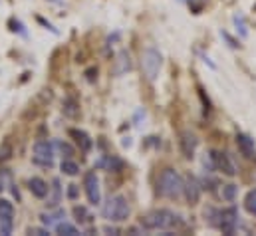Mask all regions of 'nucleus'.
I'll return each instance as SVG.
<instances>
[{
  "instance_id": "f257e3e1",
  "label": "nucleus",
  "mask_w": 256,
  "mask_h": 236,
  "mask_svg": "<svg viewBox=\"0 0 256 236\" xmlns=\"http://www.w3.org/2000/svg\"><path fill=\"white\" fill-rule=\"evenodd\" d=\"M183 216L179 212H173L169 208H157L143 216L141 226L145 230H175L183 226Z\"/></svg>"
},
{
  "instance_id": "f03ea898",
  "label": "nucleus",
  "mask_w": 256,
  "mask_h": 236,
  "mask_svg": "<svg viewBox=\"0 0 256 236\" xmlns=\"http://www.w3.org/2000/svg\"><path fill=\"white\" fill-rule=\"evenodd\" d=\"M157 192L165 198H179L183 194V177L175 169H165L157 180Z\"/></svg>"
},
{
  "instance_id": "7ed1b4c3",
  "label": "nucleus",
  "mask_w": 256,
  "mask_h": 236,
  "mask_svg": "<svg viewBox=\"0 0 256 236\" xmlns=\"http://www.w3.org/2000/svg\"><path fill=\"white\" fill-rule=\"evenodd\" d=\"M104 218L110 220V222H124L129 218V202L124 194H116V196H110L108 202L104 204Z\"/></svg>"
},
{
  "instance_id": "20e7f679",
  "label": "nucleus",
  "mask_w": 256,
  "mask_h": 236,
  "mask_svg": "<svg viewBox=\"0 0 256 236\" xmlns=\"http://www.w3.org/2000/svg\"><path fill=\"white\" fill-rule=\"evenodd\" d=\"M161 66H163V56L159 50L155 48H145L141 52V70H143V76L149 80V82H155L159 78V72H161Z\"/></svg>"
},
{
  "instance_id": "39448f33",
  "label": "nucleus",
  "mask_w": 256,
  "mask_h": 236,
  "mask_svg": "<svg viewBox=\"0 0 256 236\" xmlns=\"http://www.w3.org/2000/svg\"><path fill=\"white\" fill-rule=\"evenodd\" d=\"M32 161L40 167H54L56 163V151H54V143H50L48 139H40L34 143V149H32Z\"/></svg>"
},
{
  "instance_id": "423d86ee",
  "label": "nucleus",
  "mask_w": 256,
  "mask_h": 236,
  "mask_svg": "<svg viewBox=\"0 0 256 236\" xmlns=\"http://www.w3.org/2000/svg\"><path fill=\"white\" fill-rule=\"evenodd\" d=\"M216 218H218L216 226L222 230V234H234L236 232V226H238V210L234 206L216 212Z\"/></svg>"
},
{
  "instance_id": "0eeeda50",
  "label": "nucleus",
  "mask_w": 256,
  "mask_h": 236,
  "mask_svg": "<svg viewBox=\"0 0 256 236\" xmlns=\"http://www.w3.org/2000/svg\"><path fill=\"white\" fill-rule=\"evenodd\" d=\"M84 188H86V194H88V200L90 204L98 206L102 202V188H100V178L94 171L86 173L84 177Z\"/></svg>"
},
{
  "instance_id": "6e6552de",
  "label": "nucleus",
  "mask_w": 256,
  "mask_h": 236,
  "mask_svg": "<svg viewBox=\"0 0 256 236\" xmlns=\"http://www.w3.org/2000/svg\"><path fill=\"white\" fill-rule=\"evenodd\" d=\"M212 155H214V167H216L220 173H224L226 177H234V175L238 173V169H236L232 157H230L226 151H212Z\"/></svg>"
},
{
  "instance_id": "1a4fd4ad",
  "label": "nucleus",
  "mask_w": 256,
  "mask_h": 236,
  "mask_svg": "<svg viewBox=\"0 0 256 236\" xmlns=\"http://www.w3.org/2000/svg\"><path fill=\"white\" fill-rule=\"evenodd\" d=\"M183 194L187 196L189 204H196L198 198H200V184H198V180L192 177V175L183 178Z\"/></svg>"
},
{
  "instance_id": "9d476101",
  "label": "nucleus",
  "mask_w": 256,
  "mask_h": 236,
  "mask_svg": "<svg viewBox=\"0 0 256 236\" xmlns=\"http://www.w3.org/2000/svg\"><path fill=\"white\" fill-rule=\"evenodd\" d=\"M179 143H181V151H183V155H185L187 159H192L194 149H196V145H198L196 135H194V133H191V131H183V133H181Z\"/></svg>"
},
{
  "instance_id": "9b49d317",
  "label": "nucleus",
  "mask_w": 256,
  "mask_h": 236,
  "mask_svg": "<svg viewBox=\"0 0 256 236\" xmlns=\"http://www.w3.org/2000/svg\"><path fill=\"white\" fill-rule=\"evenodd\" d=\"M70 137L74 139V143H76L84 153H90V151H92L94 141H92V137H90L84 129H70Z\"/></svg>"
},
{
  "instance_id": "f8f14e48",
  "label": "nucleus",
  "mask_w": 256,
  "mask_h": 236,
  "mask_svg": "<svg viewBox=\"0 0 256 236\" xmlns=\"http://www.w3.org/2000/svg\"><path fill=\"white\" fill-rule=\"evenodd\" d=\"M44 198H46V206H48V208H56V206L62 202L60 178H54V180H52V186H48V194H46Z\"/></svg>"
},
{
  "instance_id": "ddd939ff",
  "label": "nucleus",
  "mask_w": 256,
  "mask_h": 236,
  "mask_svg": "<svg viewBox=\"0 0 256 236\" xmlns=\"http://www.w3.org/2000/svg\"><path fill=\"white\" fill-rule=\"evenodd\" d=\"M66 218V210L64 208H48V212H42L40 214V222L44 224V226H56L58 222H62Z\"/></svg>"
},
{
  "instance_id": "4468645a",
  "label": "nucleus",
  "mask_w": 256,
  "mask_h": 236,
  "mask_svg": "<svg viewBox=\"0 0 256 236\" xmlns=\"http://www.w3.org/2000/svg\"><path fill=\"white\" fill-rule=\"evenodd\" d=\"M131 68H133V62H131L129 52L122 50V52L116 56V60H114V74H116V76H124V74H128Z\"/></svg>"
},
{
  "instance_id": "2eb2a0df",
  "label": "nucleus",
  "mask_w": 256,
  "mask_h": 236,
  "mask_svg": "<svg viewBox=\"0 0 256 236\" xmlns=\"http://www.w3.org/2000/svg\"><path fill=\"white\" fill-rule=\"evenodd\" d=\"M236 145H238V149H240V153H242L244 157H248V159H254L256 157L254 141H252L248 135L238 133V135H236Z\"/></svg>"
},
{
  "instance_id": "dca6fc26",
  "label": "nucleus",
  "mask_w": 256,
  "mask_h": 236,
  "mask_svg": "<svg viewBox=\"0 0 256 236\" xmlns=\"http://www.w3.org/2000/svg\"><path fill=\"white\" fill-rule=\"evenodd\" d=\"M28 188L36 198H44L48 194V182L40 177H32L28 180Z\"/></svg>"
},
{
  "instance_id": "f3484780",
  "label": "nucleus",
  "mask_w": 256,
  "mask_h": 236,
  "mask_svg": "<svg viewBox=\"0 0 256 236\" xmlns=\"http://www.w3.org/2000/svg\"><path fill=\"white\" fill-rule=\"evenodd\" d=\"M98 167H108V171H122L124 169V161L116 155H110L108 159L98 161Z\"/></svg>"
},
{
  "instance_id": "a211bd4d",
  "label": "nucleus",
  "mask_w": 256,
  "mask_h": 236,
  "mask_svg": "<svg viewBox=\"0 0 256 236\" xmlns=\"http://www.w3.org/2000/svg\"><path fill=\"white\" fill-rule=\"evenodd\" d=\"M60 167H62V173H64V175H68V177H76V175L80 173V165H78V163H76L72 157H66Z\"/></svg>"
},
{
  "instance_id": "6ab92c4d",
  "label": "nucleus",
  "mask_w": 256,
  "mask_h": 236,
  "mask_svg": "<svg viewBox=\"0 0 256 236\" xmlns=\"http://www.w3.org/2000/svg\"><path fill=\"white\" fill-rule=\"evenodd\" d=\"M74 216H76V220L80 222V224H90L92 222V214L88 212V208L86 206H74Z\"/></svg>"
},
{
  "instance_id": "aec40b11",
  "label": "nucleus",
  "mask_w": 256,
  "mask_h": 236,
  "mask_svg": "<svg viewBox=\"0 0 256 236\" xmlns=\"http://www.w3.org/2000/svg\"><path fill=\"white\" fill-rule=\"evenodd\" d=\"M56 232L58 234H66V236H78L80 234V230L74 226V224H70V222H58L56 224Z\"/></svg>"
},
{
  "instance_id": "412c9836",
  "label": "nucleus",
  "mask_w": 256,
  "mask_h": 236,
  "mask_svg": "<svg viewBox=\"0 0 256 236\" xmlns=\"http://www.w3.org/2000/svg\"><path fill=\"white\" fill-rule=\"evenodd\" d=\"M236 192H238V186L236 184H224L222 186V190H220V194H222V198L226 200V202H232L234 198H236Z\"/></svg>"
},
{
  "instance_id": "4be33fe9",
  "label": "nucleus",
  "mask_w": 256,
  "mask_h": 236,
  "mask_svg": "<svg viewBox=\"0 0 256 236\" xmlns=\"http://www.w3.org/2000/svg\"><path fill=\"white\" fill-rule=\"evenodd\" d=\"M12 228H14L12 216H0V236L12 234Z\"/></svg>"
},
{
  "instance_id": "5701e85b",
  "label": "nucleus",
  "mask_w": 256,
  "mask_h": 236,
  "mask_svg": "<svg viewBox=\"0 0 256 236\" xmlns=\"http://www.w3.org/2000/svg\"><path fill=\"white\" fill-rule=\"evenodd\" d=\"M64 114L68 116V118H78L80 110H78V104H76V100H72V98L64 100Z\"/></svg>"
},
{
  "instance_id": "b1692460",
  "label": "nucleus",
  "mask_w": 256,
  "mask_h": 236,
  "mask_svg": "<svg viewBox=\"0 0 256 236\" xmlns=\"http://www.w3.org/2000/svg\"><path fill=\"white\" fill-rule=\"evenodd\" d=\"M244 208H246L250 214L256 216V188H252V190L246 194V198H244Z\"/></svg>"
},
{
  "instance_id": "393cba45",
  "label": "nucleus",
  "mask_w": 256,
  "mask_h": 236,
  "mask_svg": "<svg viewBox=\"0 0 256 236\" xmlns=\"http://www.w3.org/2000/svg\"><path fill=\"white\" fill-rule=\"evenodd\" d=\"M232 20H234V26H236V30L240 32V36L246 38V36H248V30H246V22H244V18H242L240 14H234Z\"/></svg>"
},
{
  "instance_id": "a878e982",
  "label": "nucleus",
  "mask_w": 256,
  "mask_h": 236,
  "mask_svg": "<svg viewBox=\"0 0 256 236\" xmlns=\"http://www.w3.org/2000/svg\"><path fill=\"white\" fill-rule=\"evenodd\" d=\"M14 214V206L10 200L0 198V216H12Z\"/></svg>"
},
{
  "instance_id": "bb28decb",
  "label": "nucleus",
  "mask_w": 256,
  "mask_h": 236,
  "mask_svg": "<svg viewBox=\"0 0 256 236\" xmlns=\"http://www.w3.org/2000/svg\"><path fill=\"white\" fill-rule=\"evenodd\" d=\"M10 157H12V145H10L8 141H4V143H2V147H0V163L8 161Z\"/></svg>"
},
{
  "instance_id": "cd10ccee",
  "label": "nucleus",
  "mask_w": 256,
  "mask_h": 236,
  "mask_svg": "<svg viewBox=\"0 0 256 236\" xmlns=\"http://www.w3.org/2000/svg\"><path fill=\"white\" fill-rule=\"evenodd\" d=\"M10 180H12V175H10V171L2 169V171H0V192L6 188V184H10Z\"/></svg>"
},
{
  "instance_id": "c85d7f7f",
  "label": "nucleus",
  "mask_w": 256,
  "mask_h": 236,
  "mask_svg": "<svg viewBox=\"0 0 256 236\" xmlns=\"http://www.w3.org/2000/svg\"><path fill=\"white\" fill-rule=\"evenodd\" d=\"M202 165H204L206 171H214V169H216V167H214V155H212V151L202 157Z\"/></svg>"
},
{
  "instance_id": "c756f323",
  "label": "nucleus",
  "mask_w": 256,
  "mask_h": 236,
  "mask_svg": "<svg viewBox=\"0 0 256 236\" xmlns=\"http://www.w3.org/2000/svg\"><path fill=\"white\" fill-rule=\"evenodd\" d=\"M56 147L60 149V153H62L64 157H72V155H74V149H72L68 143H64V141H58V143H56Z\"/></svg>"
},
{
  "instance_id": "7c9ffc66",
  "label": "nucleus",
  "mask_w": 256,
  "mask_h": 236,
  "mask_svg": "<svg viewBox=\"0 0 256 236\" xmlns=\"http://www.w3.org/2000/svg\"><path fill=\"white\" fill-rule=\"evenodd\" d=\"M220 36H222V38H224V40L228 42V46H230V48H238V46H240V44H238V42H236V40H234V38H232V36H230L228 32L220 30Z\"/></svg>"
},
{
  "instance_id": "2f4dec72",
  "label": "nucleus",
  "mask_w": 256,
  "mask_h": 236,
  "mask_svg": "<svg viewBox=\"0 0 256 236\" xmlns=\"http://www.w3.org/2000/svg\"><path fill=\"white\" fill-rule=\"evenodd\" d=\"M38 22H40V24H42V26H44V28H48V30H50V32H54V34H60V32H58V28H54V26H52V24H50V22H46V20H44V18H42V16H38Z\"/></svg>"
},
{
  "instance_id": "473e14b6",
  "label": "nucleus",
  "mask_w": 256,
  "mask_h": 236,
  "mask_svg": "<svg viewBox=\"0 0 256 236\" xmlns=\"http://www.w3.org/2000/svg\"><path fill=\"white\" fill-rule=\"evenodd\" d=\"M68 198H72V200L78 198V184H70L68 186Z\"/></svg>"
},
{
  "instance_id": "72a5a7b5",
  "label": "nucleus",
  "mask_w": 256,
  "mask_h": 236,
  "mask_svg": "<svg viewBox=\"0 0 256 236\" xmlns=\"http://www.w3.org/2000/svg\"><path fill=\"white\" fill-rule=\"evenodd\" d=\"M28 234L44 236V234H48V230H46V228H30V230H28Z\"/></svg>"
},
{
  "instance_id": "f704fd0d",
  "label": "nucleus",
  "mask_w": 256,
  "mask_h": 236,
  "mask_svg": "<svg viewBox=\"0 0 256 236\" xmlns=\"http://www.w3.org/2000/svg\"><path fill=\"white\" fill-rule=\"evenodd\" d=\"M202 184H204V188H208V190H212V184H216V182H214V180H212V178H202Z\"/></svg>"
},
{
  "instance_id": "c9c22d12",
  "label": "nucleus",
  "mask_w": 256,
  "mask_h": 236,
  "mask_svg": "<svg viewBox=\"0 0 256 236\" xmlns=\"http://www.w3.org/2000/svg\"><path fill=\"white\" fill-rule=\"evenodd\" d=\"M104 232H106V234H120V230H118V228H112V226H106Z\"/></svg>"
},
{
  "instance_id": "e433bc0d",
  "label": "nucleus",
  "mask_w": 256,
  "mask_h": 236,
  "mask_svg": "<svg viewBox=\"0 0 256 236\" xmlns=\"http://www.w3.org/2000/svg\"><path fill=\"white\" fill-rule=\"evenodd\" d=\"M94 74H98V70H90L88 72V80H94Z\"/></svg>"
},
{
  "instance_id": "4c0bfd02",
  "label": "nucleus",
  "mask_w": 256,
  "mask_h": 236,
  "mask_svg": "<svg viewBox=\"0 0 256 236\" xmlns=\"http://www.w3.org/2000/svg\"><path fill=\"white\" fill-rule=\"evenodd\" d=\"M52 2H56V4H58V2H60V0H52Z\"/></svg>"
},
{
  "instance_id": "58836bf2",
  "label": "nucleus",
  "mask_w": 256,
  "mask_h": 236,
  "mask_svg": "<svg viewBox=\"0 0 256 236\" xmlns=\"http://www.w3.org/2000/svg\"><path fill=\"white\" fill-rule=\"evenodd\" d=\"M254 10H256V6H254Z\"/></svg>"
}]
</instances>
